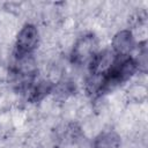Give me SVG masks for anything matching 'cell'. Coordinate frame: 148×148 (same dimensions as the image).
<instances>
[{
  "instance_id": "cell-1",
  "label": "cell",
  "mask_w": 148,
  "mask_h": 148,
  "mask_svg": "<svg viewBox=\"0 0 148 148\" xmlns=\"http://www.w3.org/2000/svg\"><path fill=\"white\" fill-rule=\"evenodd\" d=\"M98 51V40L96 36L94 34L83 35L76 39L72 47L71 61L77 66L89 65Z\"/></svg>"
},
{
  "instance_id": "cell-2",
  "label": "cell",
  "mask_w": 148,
  "mask_h": 148,
  "mask_svg": "<svg viewBox=\"0 0 148 148\" xmlns=\"http://www.w3.org/2000/svg\"><path fill=\"white\" fill-rule=\"evenodd\" d=\"M38 44H39V31L37 27L31 23L24 24L20 29L15 38V46H14L15 57L20 58L32 54V52L37 49Z\"/></svg>"
},
{
  "instance_id": "cell-3",
  "label": "cell",
  "mask_w": 148,
  "mask_h": 148,
  "mask_svg": "<svg viewBox=\"0 0 148 148\" xmlns=\"http://www.w3.org/2000/svg\"><path fill=\"white\" fill-rule=\"evenodd\" d=\"M118 57L114 54V52L110 49H104L102 51H98L95 57L89 62V72L90 75L94 76H101L104 77L116 65L118 61Z\"/></svg>"
},
{
  "instance_id": "cell-4",
  "label": "cell",
  "mask_w": 148,
  "mask_h": 148,
  "mask_svg": "<svg viewBox=\"0 0 148 148\" xmlns=\"http://www.w3.org/2000/svg\"><path fill=\"white\" fill-rule=\"evenodd\" d=\"M136 46L135 37L130 29L119 30L111 40V50L118 58H126L132 54Z\"/></svg>"
},
{
  "instance_id": "cell-5",
  "label": "cell",
  "mask_w": 148,
  "mask_h": 148,
  "mask_svg": "<svg viewBox=\"0 0 148 148\" xmlns=\"http://www.w3.org/2000/svg\"><path fill=\"white\" fill-rule=\"evenodd\" d=\"M121 145L120 136L114 131L101 132L94 140V148H119Z\"/></svg>"
},
{
  "instance_id": "cell-6",
  "label": "cell",
  "mask_w": 148,
  "mask_h": 148,
  "mask_svg": "<svg viewBox=\"0 0 148 148\" xmlns=\"http://www.w3.org/2000/svg\"><path fill=\"white\" fill-rule=\"evenodd\" d=\"M54 89V83L49 81V80H40L38 82H36L35 84H31L29 88V92H30V101L32 102H38L40 99H43L49 92H51Z\"/></svg>"
},
{
  "instance_id": "cell-7",
  "label": "cell",
  "mask_w": 148,
  "mask_h": 148,
  "mask_svg": "<svg viewBox=\"0 0 148 148\" xmlns=\"http://www.w3.org/2000/svg\"><path fill=\"white\" fill-rule=\"evenodd\" d=\"M127 94L130 99H132L134 103H142L147 99L148 89L145 83H134L128 88Z\"/></svg>"
}]
</instances>
